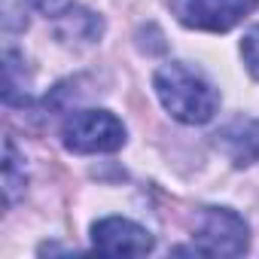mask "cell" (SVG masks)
<instances>
[{
    "mask_svg": "<svg viewBox=\"0 0 259 259\" xmlns=\"http://www.w3.org/2000/svg\"><path fill=\"white\" fill-rule=\"evenodd\" d=\"M153 85H156L162 107L183 125H204L213 119V113L220 107L217 89L198 70H192L180 61L162 64L153 76Z\"/></svg>",
    "mask_w": 259,
    "mask_h": 259,
    "instance_id": "1",
    "label": "cell"
},
{
    "mask_svg": "<svg viewBox=\"0 0 259 259\" xmlns=\"http://www.w3.org/2000/svg\"><path fill=\"white\" fill-rule=\"evenodd\" d=\"M61 141L70 153H116L125 144V125L110 110H76L61 125Z\"/></svg>",
    "mask_w": 259,
    "mask_h": 259,
    "instance_id": "2",
    "label": "cell"
},
{
    "mask_svg": "<svg viewBox=\"0 0 259 259\" xmlns=\"http://www.w3.org/2000/svg\"><path fill=\"white\" fill-rule=\"evenodd\" d=\"M31 4L46 16H64L70 10V0H31Z\"/></svg>",
    "mask_w": 259,
    "mask_h": 259,
    "instance_id": "9",
    "label": "cell"
},
{
    "mask_svg": "<svg viewBox=\"0 0 259 259\" xmlns=\"http://www.w3.org/2000/svg\"><path fill=\"white\" fill-rule=\"evenodd\" d=\"M213 147L235 168H247L259 162V119H250V116L232 119L213 135Z\"/></svg>",
    "mask_w": 259,
    "mask_h": 259,
    "instance_id": "6",
    "label": "cell"
},
{
    "mask_svg": "<svg viewBox=\"0 0 259 259\" xmlns=\"http://www.w3.org/2000/svg\"><path fill=\"white\" fill-rule=\"evenodd\" d=\"M241 58L253 79H259V25H253L241 40Z\"/></svg>",
    "mask_w": 259,
    "mask_h": 259,
    "instance_id": "8",
    "label": "cell"
},
{
    "mask_svg": "<svg viewBox=\"0 0 259 259\" xmlns=\"http://www.w3.org/2000/svg\"><path fill=\"white\" fill-rule=\"evenodd\" d=\"M4 192H7L10 204L25 192V171H19V153L10 138L4 144Z\"/></svg>",
    "mask_w": 259,
    "mask_h": 259,
    "instance_id": "7",
    "label": "cell"
},
{
    "mask_svg": "<svg viewBox=\"0 0 259 259\" xmlns=\"http://www.w3.org/2000/svg\"><path fill=\"white\" fill-rule=\"evenodd\" d=\"M92 244L95 250L107 253V256H144L156 247L153 235L132 223V220H125V217H104L92 226Z\"/></svg>",
    "mask_w": 259,
    "mask_h": 259,
    "instance_id": "5",
    "label": "cell"
},
{
    "mask_svg": "<svg viewBox=\"0 0 259 259\" xmlns=\"http://www.w3.org/2000/svg\"><path fill=\"white\" fill-rule=\"evenodd\" d=\"M256 4L259 0H171V10L186 28L223 34L235 28L244 16H250Z\"/></svg>",
    "mask_w": 259,
    "mask_h": 259,
    "instance_id": "4",
    "label": "cell"
},
{
    "mask_svg": "<svg viewBox=\"0 0 259 259\" xmlns=\"http://www.w3.org/2000/svg\"><path fill=\"white\" fill-rule=\"evenodd\" d=\"M195 250L204 256H241L250 244L244 217L229 207H204L195 223Z\"/></svg>",
    "mask_w": 259,
    "mask_h": 259,
    "instance_id": "3",
    "label": "cell"
}]
</instances>
